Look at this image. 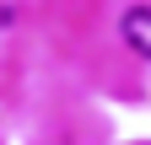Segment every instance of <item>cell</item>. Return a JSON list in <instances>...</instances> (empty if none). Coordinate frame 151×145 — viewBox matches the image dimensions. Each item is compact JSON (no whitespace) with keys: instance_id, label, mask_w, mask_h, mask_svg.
<instances>
[{"instance_id":"6da1fadb","label":"cell","mask_w":151,"mask_h":145,"mask_svg":"<svg viewBox=\"0 0 151 145\" xmlns=\"http://www.w3.org/2000/svg\"><path fill=\"white\" fill-rule=\"evenodd\" d=\"M119 32H124V43L135 48V54L151 59V6H129L124 22H119Z\"/></svg>"}]
</instances>
